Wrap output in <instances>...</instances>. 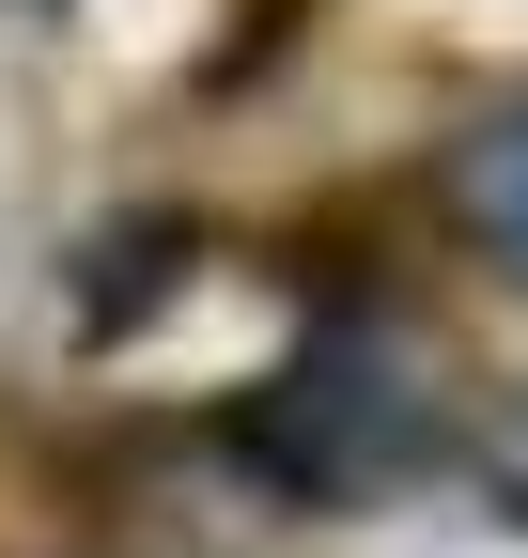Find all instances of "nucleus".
Here are the masks:
<instances>
[{"mask_svg":"<svg viewBox=\"0 0 528 558\" xmlns=\"http://www.w3.org/2000/svg\"><path fill=\"white\" fill-rule=\"evenodd\" d=\"M233 450L280 481V497H388V481H420L451 435H435L420 357L343 311V326L296 341V373H264V388L233 403Z\"/></svg>","mask_w":528,"mask_h":558,"instance_id":"obj_1","label":"nucleus"},{"mask_svg":"<svg viewBox=\"0 0 528 558\" xmlns=\"http://www.w3.org/2000/svg\"><path fill=\"white\" fill-rule=\"evenodd\" d=\"M451 218H467V233L528 279V109H497L467 156H451Z\"/></svg>","mask_w":528,"mask_h":558,"instance_id":"obj_2","label":"nucleus"},{"mask_svg":"<svg viewBox=\"0 0 528 558\" xmlns=\"http://www.w3.org/2000/svg\"><path fill=\"white\" fill-rule=\"evenodd\" d=\"M171 279H187V218H124V233L94 248V295H79V311H94V326H141Z\"/></svg>","mask_w":528,"mask_h":558,"instance_id":"obj_3","label":"nucleus"},{"mask_svg":"<svg viewBox=\"0 0 528 558\" xmlns=\"http://www.w3.org/2000/svg\"><path fill=\"white\" fill-rule=\"evenodd\" d=\"M482 481H497V512L528 527V403H497V435H482Z\"/></svg>","mask_w":528,"mask_h":558,"instance_id":"obj_4","label":"nucleus"}]
</instances>
